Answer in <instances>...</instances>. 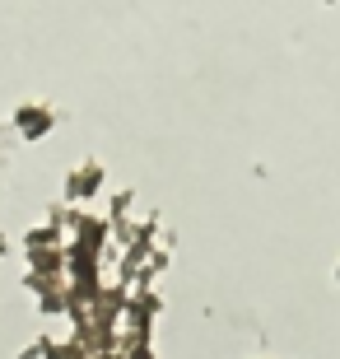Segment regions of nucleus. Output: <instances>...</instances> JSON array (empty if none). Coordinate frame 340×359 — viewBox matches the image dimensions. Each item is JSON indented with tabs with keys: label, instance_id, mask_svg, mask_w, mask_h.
Here are the masks:
<instances>
[]
</instances>
